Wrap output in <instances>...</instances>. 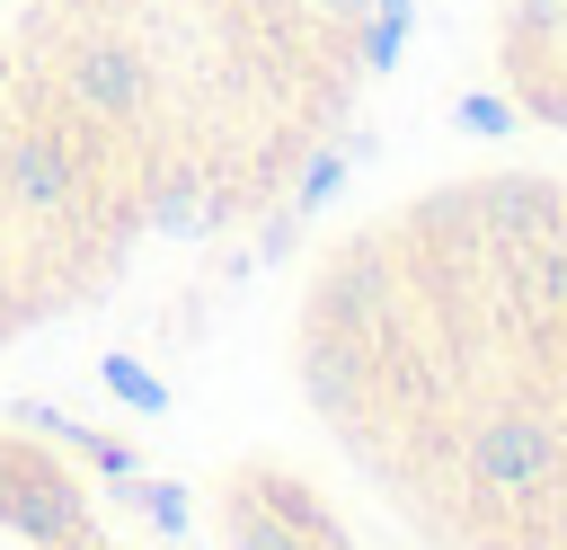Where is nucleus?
<instances>
[{
  "label": "nucleus",
  "mask_w": 567,
  "mask_h": 550,
  "mask_svg": "<svg viewBox=\"0 0 567 550\" xmlns=\"http://www.w3.org/2000/svg\"><path fill=\"white\" fill-rule=\"evenodd\" d=\"M390 71V0H0V373L284 222Z\"/></svg>",
  "instance_id": "1"
},
{
  "label": "nucleus",
  "mask_w": 567,
  "mask_h": 550,
  "mask_svg": "<svg viewBox=\"0 0 567 550\" xmlns=\"http://www.w3.org/2000/svg\"><path fill=\"white\" fill-rule=\"evenodd\" d=\"M284 373L408 550H567V160H461L292 275Z\"/></svg>",
  "instance_id": "2"
},
{
  "label": "nucleus",
  "mask_w": 567,
  "mask_h": 550,
  "mask_svg": "<svg viewBox=\"0 0 567 550\" xmlns=\"http://www.w3.org/2000/svg\"><path fill=\"white\" fill-rule=\"evenodd\" d=\"M0 550H177L168 523L97 470L89 444L0 417Z\"/></svg>",
  "instance_id": "3"
},
{
  "label": "nucleus",
  "mask_w": 567,
  "mask_h": 550,
  "mask_svg": "<svg viewBox=\"0 0 567 550\" xmlns=\"http://www.w3.org/2000/svg\"><path fill=\"white\" fill-rule=\"evenodd\" d=\"M204 506H213V550H372V532L346 515V497L292 452L221 461Z\"/></svg>",
  "instance_id": "4"
},
{
  "label": "nucleus",
  "mask_w": 567,
  "mask_h": 550,
  "mask_svg": "<svg viewBox=\"0 0 567 550\" xmlns=\"http://www.w3.org/2000/svg\"><path fill=\"white\" fill-rule=\"evenodd\" d=\"M478 71L514 124L567 142V0H478Z\"/></svg>",
  "instance_id": "5"
}]
</instances>
